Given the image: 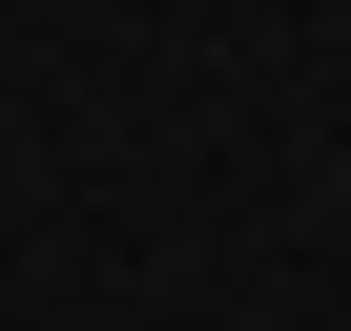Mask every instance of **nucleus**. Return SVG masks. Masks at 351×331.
<instances>
[]
</instances>
